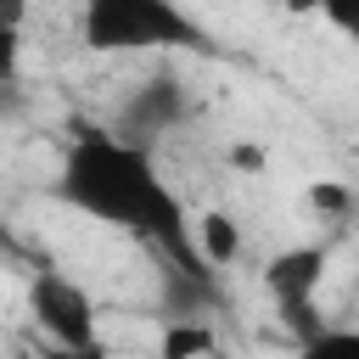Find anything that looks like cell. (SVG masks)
Returning <instances> with one entry per match:
<instances>
[{
	"label": "cell",
	"instance_id": "12",
	"mask_svg": "<svg viewBox=\"0 0 359 359\" xmlns=\"http://www.w3.org/2000/svg\"><path fill=\"white\" fill-rule=\"evenodd\" d=\"M45 359H112V353H107V348L95 342V348H50Z\"/></svg>",
	"mask_w": 359,
	"mask_h": 359
},
{
	"label": "cell",
	"instance_id": "5",
	"mask_svg": "<svg viewBox=\"0 0 359 359\" xmlns=\"http://www.w3.org/2000/svg\"><path fill=\"white\" fill-rule=\"evenodd\" d=\"M174 118H180V90H174L168 79H151L146 90H135V101H129V118H123V135L146 146V140H151V135H163Z\"/></svg>",
	"mask_w": 359,
	"mask_h": 359
},
{
	"label": "cell",
	"instance_id": "7",
	"mask_svg": "<svg viewBox=\"0 0 359 359\" xmlns=\"http://www.w3.org/2000/svg\"><path fill=\"white\" fill-rule=\"evenodd\" d=\"M208 353H213V325L208 320H168L163 325L157 359H208Z\"/></svg>",
	"mask_w": 359,
	"mask_h": 359
},
{
	"label": "cell",
	"instance_id": "6",
	"mask_svg": "<svg viewBox=\"0 0 359 359\" xmlns=\"http://www.w3.org/2000/svg\"><path fill=\"white\" fill-rule=\"evenodd\" d=\"M196 247H202V258H208V269H230L236 258H241V224L230 219V213H202L196 219Z\"/></svg>",
	"mask_w": 359,
	"mask_h": 359
},
{
	"label": "cell",
	"instance_id": "1",
	"mask_svg": "<svg viewBox=\"0 0 359 359\" xmlns=\"http://www.w3.org/2000/svg\"><path fill=\"white\" fill-rule=\"evenodd\" d=\"M56 196L112 230L151 241L168 258V269H180V275H196V280L213 275L196 247V224L185 219L174 185L151 163V146H140L129 135H107V129L73 135L62 174H56Z\"/></svg>",
	"mask_w": 359,
	"mask_h": 359
},
{
	"label": "cell",
	"instance_id": "11",
	"mask_svg": "<svg viewBox=\"0 0 359 359\" xmlns=\"http://www.w3.org/2000/svg\"><path fill=\"white\" fill-rule=\"evenodd\" d=\"M6 11V34H22V17H28V0H0Z\"/></svg>",
	"mask_w": 359,
	"mask_h": 359
},
{
	"label": "cell",
	"instance_id": "9",
	"mask_svg": "<svg viewBox=\"0 0 359 359\" xmlns=\"http://www.w3.org/2000/svg\"><path fill=\"white\" fill-rule=\"evenodd\" d=\"M292 11H320V17H331L353 45H359V0H286Z\"/></svg>",
	"mask_w": 359,
	"mask_h": 359
},
{
	"label": "cell",
	"instance_id": "10",
	"mask_svg": "<svg viewBox=\"0 0 359 359\" xmlns=\"http://www.w3.org/2000/svg\"><path fill=\"white\" fill-rule=\"evenodd\" d=\"M309 208H314V213H348V208H353V191L337 185V180H314V185H309Z\"/></svg>",
	"mask_w": 359,
	"mask_h": 359
},
{
	"label": "cell",
	"instance_id": "2",
	"mask_svg": "<svg viewBox=\"0 0 359 359\" xmlns=\"http://www.w3.org/2000/svg\"><path fill=\"white\" fill-rule=\"evenodd\" d=\"M79 39L95 56H140V50H208L202 22L180 0H84Z\"/></svg>",
	"mask_w": 359,
	"mask_h": 359
},
{
	"label": "cell",
	"instance_id": "4",
	"mask_svg": "<svg viewBox=\"0 0 359 359\" xmlns=\"http://www.w3.org/2000/svg\"><path fill=\"white\" fill-rule=\"evenodd\" d=\"M320 275H325V247H286L264 264V292L269 303L280 309V320L309 342L320 325H314V292H320Z\"/></svg>",
	"mask_w": 359,
	"mask_h": 359
},
{
	"label": "cell",
	"instance_id": "3",
	"mask_svg": "<svg viewBox=\"0 0 359 359\" xmlns=\"http://www.w3.org/2000/svg\"><path fill=\"white\" fill-rule=\"evenodd\" d=\"M28 309H34V325L50 337V348H95V303L84 286H73L67 275L56 269H39L34 286H28Z\"/></svg>",
	"mask_w": 359,
	"mask_h": 359
},
{
	"label": "cell",
	"instance_id": "13",
	"mask_svg": "<svg viewBox=\"0 0 359 359\" xmlns=\"http://www.w3.org/2000/svg\"><path fill=\"white\" fill-rule=\"evenodd\" d=\"M230 157H236L241 168H258V163H264V151H252V146H241V151H230Z\"/></svg>",
	"mask_w": 359,
	"mask_h": 359
},
{
	"label": "cell",
	"instance_id": "8",
	"mask_svg": "<svg viewBox=\"0 0 359 359\" xmlns=\"http://www.w3.org/2000/svg\"><path fill=\"white\" fill-rule=\"evenodd\" d=\"M297 359H359V331H348V325H337V331H314L303 348H297Z\"/></svg>",
	"mask_w": 359,
	"mask_h": 359
}]
</instances>
